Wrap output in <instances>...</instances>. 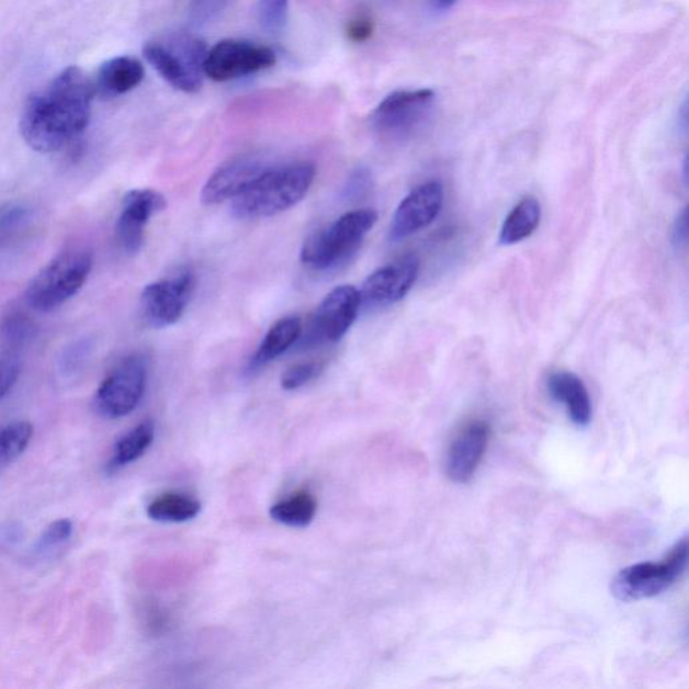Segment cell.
I'll use <instances>...</instances> for the list:
<instances>
[{
  "label": "cell",
  "mask_w": 689,
  "mask_h": 689,
  "mask_svg": "<svg viewBox=\"0 0 689 689\" xmlns=\"http://www.w3.org/2000/svg\"><path fill=\"white\" fill-rule=\"evenodd\" d=\"M546 389L552 399L563 404L574 425L579 427L590 425L592 406L589 391L576 374L566 371L551 373L546 380Z\"/></svg>",
  "instance_id": "18"
},
{
  "label": "cell",
  "mask_w": 689,
  "mask_h": 689,
  "mask_svg": "<svg viewBox=\"0 0 689 689\" xmlns=\"http://www.w3.org/2000/svg\"><path fill=\"white\" fill-rule=\"evenodd\" d=\"M290 0H259L258 20L261 29L271 35L281 34L286 27Z\"/></svg>",
  "instance_id": "27"
},
{
  "label": "cell",
  "mask_w": 689,
  "mask_h": 689,
  "mask_svg": "<svg viewBox=\"0 0 689 689\" xmlns=\"http://www.w3.org/2000/svg\"><path fill=\"white\" fill-rule=\"evenodd\" d=\"M324 365L318 362H301L290 366L287 371H284L281 384L282 388L286 391H295L305 387L312 380L316 379L320 372H323Z\"/></svg>",
  "instance_id": "29"
},
{
  "label": "cell",
  "mask_w": 689,
  "mask_h": 689,
  "mask_svg": "<svg viewBox=\"0 0 689 689\" xmlns=\"http://www.w3.org/2000/svg\"><path fill=\"white\" fill-rule=\"evenodd\" d=\"M316 165L298 162L269 168L231 200V213L245 219L279 215L298 204L316 180Z\"/></svg>",
  "instance_id": "2"
},
{
  "label": "cell",
  "mask_w": 689,
  "mask_h": 689,
  "mask_svg": "<svg viewBox=\"0 0 689 689\" xmlns=\"http://www.w3.org/2000/svg\"><path fill=\"white\" fill-rule=\"evenodd\" d=\"M443 188L439 182H427L402 201L392 218L389 239L400 241L429 225L441 213Z\"/></svg>",
  "instance_id": "16"
},
{
  "label": "cell",
  "mask_w": 689,
  "mask_h": 689,
  "mask_svg": "<svg viewBox=\"0 0 689 689\" xmlns=\"http://www.w3.org/2000/svg\"><path fill=\"white\" fill-rule=\"evenodd\" d=\"M35 212L22 202L0 206V251H5L25 239L33 229Z\"/></svg>",
  "instance_id": "23"
},
{
  "label": "cell",
  "mask_w": 689,
  "mask_h": 689,
  "mask_svg": "<svg viewBox=\"0 0 689 689\" xmlns=\"http://www.w3.org/2000/svg\"><path fill=\"white\" fill-rule=\"evenodd\" d=\"M419 275V260L407 255L382 267L365 279L360 290L361 303L368 307H388L409 293Z\"/></svg>",
  "instance_id": "13"
},
{
  "label": "cell",
  "mask_w": 689,
  "mask_h": 689,
  "mask_svg": "<svg viewBox=\"0 0 689 689\" xmlns=\"http://www.w3.org/2000/svg\"><path fill=\"white\" fill-rule=\"evenodd\" d=\"M361 305L360 290L349 284L331 290L314 314L306 341L316 344L340 341L352 328Z\"/></svg>",
  "instance_id": "11"
},
{
  "label": "cell",
  "mask_w": 689,
  "mask_h": 689,
  "mask_svg": "<svg viewBox=\"0 0 689 689\" xmlns=\"http://www.w3.org/2000/svg\"><path fill=\"white\" fill-rule=\"evenodd\" d=\"M205 41L188 32H176L148 41L144 47L147 63L171 87L197 93L204 82L207 55Z\"/></svg>",
  "instance_id": "4"
},
{
  "label": "cell",
  "mask_w": 689,
  "mask_h": 689,
  "mask_svg": "<svg viewBox=\"0 0 689 689\" xmlns=\"http://www.w3.org/2000/svg\"><path fill=\"white\" fill-rule=\"evenodd\" d=\"M201 512V502L181 493H166L148 504L147 515L158 522L180 524L193 520Z\"/></svg>",
  "instance_id": "25"
},
{
  "label": "cell",
  "mask_w": 689,
  "mask_h": 689,
  "mask_svg": "<svg viewBox=\"0 0 689 689\" xmlns=\"http://www.w3.org/2000/svg\"><path fill=\"white\" fill-rule=\"evenodd\" d=\"M373 210L344 213L326 227L314 231L302 247L301 260L313 270L326 271L348 260L377 222Z\"/></svg>",
  "instance_id": "5"
},
{
  "label": "cell",
  "mask_w": 689,
  "mask_h": 689,
  "mask_svg": "<svg viewBox=\"0 0 689 689\" xmlns=\"http://www.w3.org/2000/svg\"><path fill=\"white\" fill-rule=\"evenodd\" d=\"M144 79V64L134 57L122 56L101 65L93 84L101 97L117 98L133 91Z\"/></svg>",
  "instance_id": "19"
},
{
  "label": "cell",
  "mask_w": 689,
  "mask_h": 689,
  "mask_svg": "<svg viewBox=\"0 0 689 689\" xmlns=\"http://www.w3.org/2000/svg\"><path fill=\"white\" fill-rule=\"evenodd\" d=\"M490 433V425L484 419L468 420L455 431L444 461L450 481L466 484L474 477L488 449Z\"/></svg>",
  "instance_id": "12"
},
{
  "label": "cell",
  "mask_w": 689,
  "mask_h": 689,
  "mask_svg": "<svg viewBox=\"0 0 689 689\" xmlns=\"http://www.w3.org/2000/svg\"><path fill=\"white\" fill-rule=\"evenodd\" d=\"M147 384V361L131 354L112 370L94 395L97 411L106 419L127 417L139 406Z\"/></svg>",
  "instance_id": "8"
},
{
  "label": "cell",
  "mask_w": 689,
  "mask_h": 689,
  "mask_svg": "<svg viewBox=\"0 0 689 689\" xmlns=\"http://www.w3.org/2000/svg\"><path fill=\"white\" fill-rule=\"evenodd\" d=\"M542 218V206L534 197L522 199L505 218L500 231V242L504 246L517 245L528 239L538 229Z\"/></svg>",
  "instance_id": "21"
},
{
  "label": "cell",
  "mask_w": 689,
  "mask_h": 689,
  "mask_svg": "<svg viewBox=\"0 0 689 689\" xmlns=\"http://www.w3.org/2000/svg\"><path fill=\"white\" fill-rule=\"evenodd\" d=\"M257 157H240L219 166L202 189L201 201L205 205H218L231 201L269 169Z\"/></svg>",
  "instance_id": "17"
},
{
  "label": "cell",
  "mask_w": 689,
  "mask_h": 689,
  "mask_svg": "<svg viewBox=\"0 0 689 689\" xmlns=\"http://www.w3.org/2000/svg\"><path fill=\"white\" fill-rule=\"evenodd\" d=\"M688 539L682 538L662 562L633 564L621 569L611 584V592L623 602L655 598L673 587L688 566Z\"/></svg>",
  "instance_id": "6"
},
{
  "label": "cell",
  "mask_w": 689,
  "mask_h": 689,
  "mask_svg": "<svg viewBox=\"0 0 689 689\" xmlns=\"http://www.w3.org/2000/svg\"><path fill=\"white\" fill-rule=\"evenodd\" d=\"M688 241V207L682 211L679 217L676 218L673 228V246L676 249H681L687 246Z\"/></svg>",
  "instance_id": "33"
},
{
  "label": "cell",
  "mask_w": 689,
  "mask_h": 689,
  "mask_svg": "<svg viewBox=\"0 0 689 689\" xmlns=\"http://www.w3.org/2000/svg\"><path fill=\"white\" fill-rule=\"evenodd\" d=\"M89 352H91V343L88 341L74 343L72 347L65 350L61 361L64 372L74 373L79 370Z\"/></svg>",
  "instance_id": "32"
},
{
  "label": "cell",
  "mask_w": 689,
  "mask_h": 689,
  "mask_svg": "<svg viewBox=\"0 0 689 689\" xmlns=\"http://www.w3.org/2000/svg\"><path fill=\"white\" fill-rule=\"evenodd\" d=\"M72 521L68 519H61L52 522V524L46 528L43 536L39 538L37 543V551L47 552L58 549V546L67 543L68 540L72 538Z\"/></svg>",
  "instance_id": "30"
},
{
  "label": "cell",
  "mask_w": 689,
  "mask_h": 689,
  "mask_svg": "<svg viewBox=\"0 0 689 689\" xmlns=\"http://www.w3.org/2000/svg\"><path fill=\"white\" fill-rule=\"evenodd\" d=\"M93 267V253L86 246H69L47 263L26 291L35 312L50 313L72 300L84 287Z\"/></svg>",
  "instance_id": "3"
},
{
  "label": "cell",
  "mask_w": 689,
  "mask_h": 689,
  "mask_svg": "<svg viewBox=\"0 0 689 689\" xmlns=\"http://www.w3.org/2000/svg\"><path fill=\"white\" fill-rule=\"evenodd\" d=\"M430 3L432 4L433 9L444 11L453 8V5L456 3V0H430Z\"/></svg>",
  "instance_id": "34"
},
{
  "label": "cell",
  "mask_w": 689,
  "mask_h": 689,
  "mask_svg": "<svg viewBox=\"0 0 689 689\" xmlns=\"http://www.w3.org/2000/svg\"><path fill=\"white\" fill-rule=\"evenodd\" d=\"M374 32V23L372 18L368 15H358L350 20L344 27V35L348 41L353 44H364L370 39Z\"/></svg>",
  "instance_id": "31"
},
{
  "label": "cell",
  "mask_w": 689,
  "mask_h": 689,
  "mask_svg": "<svg viewBox=\"0 0 689 689\" xmlns=\"http://www.w3.org/2000/svg\"><path fill=\"white\" fill-rule=\"evenodd\" d=\"M165 207L166 200L156 190L134 189L126 194L115 229L116 240L124 252L135 255L140 251L148 222Z\"/></svg>",
  "instance_id": "14"
},
{
  "label": "cell",
  "mask_w": 689,
  "mask_h": 689,
  "mask_svg": "<svg viewBox=\"0 0 689 689\" xmlns=\"http://www.w3.org/2000/svg\"><path fill=\"white\" fill-rule=\"evenodd\" d=\"M33 437V426L25 420L0 426V471L25 453Z\"/></svg>",
  "instance_id": "26"
},
{
  "label": "cell",
  "mask_w": 689,
  "mask_h": 689,
  "mask_svg": "<svg viewBox=\"0 0 689 689\" xmlns=\"http://www.w3.org/2000/svg\"><path fill=\"white\" fill-rule=\"evenodd\" d=\"M276 59V53L269 46L246 39H223L207 50L204 72L216 82L234 81L272 68Z\"/></svg>",
  "instance_id": "9"
},
{
  "label": "cell",
  "mask_w": 689,
  "mask_h": 689,
  "mask_svg": "<svg viewBox=\"0 0 689 689\" xmlns=\"http://www.w3.org/2000/svg\"><path fill=\"white\" fill-rule=\"evenodd\" d=\"M317 510L316 497L310 492L298 490L294 495L273 504L270 515L279 524L290 528H306L312 524Z\"/></svg>",
  "instance_id": "24"
},
{
  "label": "cell",
  "mask_w": 689,
  "mask_h": 689,
  "mask_svg": "<svg viewBox=\"0 0 689 689\" xmlns=\"http://www.w3.org/2000/svg\"><path fill=\"white\" fill-rule=\"evenodd\" d=\"M194 287L195 279L190 270L148 284L140 295L142 316L157 329L177 324L187 310Z\"/></svg>",
  "instance_id": "10"
},
{
  "label": "cell",
  "mask_w": 689,
  "mask_h": 689,
  "mask_svg": "<svg viewBox=\"0 0 689 689\" xmlns=\"http://www.w3.org/2000/svg\"><path fill=\"white\" fill-rule=\"evenodd\" d=\"M229 3L230 0H190L189 21L193 26L210 25L224 13Z\"/></svg>",
  "instance_id": "28"
},
{
  "label": "cell",
  "mask_w": 689,
  "mask_h": 689,
  "mask_svg": "<svg viewBox=\"0 0 689 689\" xmlns=\"http://www.w3.org/2000/svg\"><path fill=\"white\" fill-rule=\"evenodd\" d=\"M436 92L430 88L402 89L392 92L371 116L376 133L389 140H407L417 134L430 117Z\"/></svg>",
  "instance_id": "7"
},
{
  "label": "cell",
  "mask_w": 689,
  "mask_h": 689,
  "mask_svg": "<svg viewBox=\"0 0 689 689\" xmlns=\"http://www.w3.org/2000/svg\"><path fill=\"white\" fill-rule=\"evenodd\" d=\"M154 438H156V426L151 420L142 421L140 425L134 427L115 444L109 462V471H121V468L142 459L150 449Z\"/></svg>",
  "instance_id": "22"
},
{
  "label": "cell",
  "mask_w": 689,
  "mask_h": 689,
  "mask_svg": "<svg viewBox=\"0 0 689 689\" xmlns=\"http://www.w3.org/2000/svg\"><path fill=\"white\" fill-rule=\"evenodd\" d=\"M93 81L80 68L69 67L26 101L21 134L33 150H63L84 133L91 121Z\"/></svg>",
  "instance_id": "1"
},
{
  "label": "cell",
  "mask_w": 689,
  "mask_h": 689,
  "mask_svg": "<svg viewBox=\"0 0 689 689\" xmlns=\"http://www.w3.org/2000/svg\"><path fill=\"white\" fill-rule=\"evenodd\" d=\"M302 330V320L298 317L279 319L267 332L264 340L261 341L257 353L249 362V370L257 371L259 368L281 358L283 353H286L300 340Z\"/></svg>",
  "instance_id": "20"
},
{
  "label": "cell",
  "mask_w": 689,
  "mask_h": 689,
  "mask_svg": "<svg viewBox=\"0 0 689 689\" xmlns=\"http://www.w3.org/2000/svg\"><path fill=\"white\" fill-rule=\"evenodd\" d=\"M34 324L25 314L13 313L0 323V400L13 389L23 358L34 337Z\"/></svg>",
  "instance_id": "15"
}]
</instances>
